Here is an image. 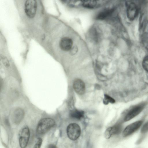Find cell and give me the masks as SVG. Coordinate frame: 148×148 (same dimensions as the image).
<instances>
[{"instance_id": "1", "label": "cell", "mask_w": 148, "mask_h": 148, "mask_svg": "<svg viewBox=\"0 0 148 148\" xmlns=\"http://www.w3.org/2000/svg\"><path fill=\"white\" fill-rule=\"evenodd\" d=\"M55 124L54 120L51 118L43 119L38 123L37 127V132L40 134H44L53 127Z\"/></svg>"}, {"instance_id": "2", "label": "cell", "mask_w": 148, "mask_h": 148, "mask_svg": "<svg viewBox=\"0 0 148 148\" xmlns=\"http://www.w3.org/2000/svg\"><path fill=\"white\" fill-rule=\"evenodd\" d=\"M66 132L69 138L72 140H75L79 137L81 130L78 125L75 123H71L67 126Z\"/></svg>"}, {"instance_id": "3", "label": "cell", "mask_w": 148, "mask_h": 148, "mask_svg": "<svg viewBox=\"0 0 148 148\" xmlns=\"http://www.w3.org/2000/svg\"><path fill=\"white\" fill-rule=\"evenodd\" d=\"M37 7L36 1L28 0L26 1L25 4V12L27 16L30 18H33L35 16Z\"/></svg>"}, {"instance_id": "4", "label": "cell", "mask_w": 148, "mask_h": 148, "mask_svg": "<svg viewBox=\"0 0 148 148\" xmlns=\"http://www.w3.org/2000/svg\"><path fill=\"white\" fill-rule=\"evenodd\" d=\"M29 129L25 127L22 129L19 133V143L21 148H25L28 143L30 137Z\"/></svg>"}, {"instance_id": "5", "label": "cell", "mask_w": 148, "mask_h": 148, "mask_svg": "<svg viewBox=\"0 0 148 148\" xmlns=\"http://www.w3.org/2000/svg\"><path fill=\"white\" fill-rule=\"evenodd\" d=\"M145 103H142L131 110L125 117L124 121L126 122L132 119L140 113L144 108Z\"/></svg>"}, {"instance_id": "6", "label": "cell", "mask_w": 148, "mask_h": 148, "mask_svg": "<svg viewBox=\"0 0 148 148\" xmlns=\"http://www.w3.org/2000/svg\"><path fill=\"white\" fill-rule=\"evenodd\" d=\"M143 124L141 121H138L127 125L123 132V135L124 137L129 136L134 133L139 129Z\"/></svg>"}, {"instance_id": "7", "label": "cell", "mask_w": 148, "mask_h": 148, "mask_svg": "<svg viewBox=\"0 0 148 148\" xmlns=\"http://www.w3.org/2000/svg\"><path fill=\"white\" fill-rule=\"evenodd\" d=\"M73 87L75 91L79 95H82L85 91V86L84 82L80 79H76L73 83Z\"/></svg>"}, {"instance_id": "8", "label": "cell", "mask_w": 148, "mask_h": 148, "mask_svg": "<svg viewBox=\"0 0 148 148\" xmlns=\"http://www.w3.org/2000/svg\"><path fill=\"white\" fill-rule=\"evenodd\" d=\"M73 41L71 39L68 37H64L60 40L59 45L62 50L67 51L71 49L73 47Z\"/></svg>"}, {"instance_id": "9", "label": "cell", "mask_w": 148, "mask_h": 148, "mask_svg": "<svg viewBox=\"0 0 148 148\" xmlns=\"http://www.w3.org/2000/svg\"><path fill=\"white\" fill-rule=\"evenodd\" d=\"M121 130V126L119 124L110 127L108 128L105 131L104 136L106 138L109 139L112 135L119 133Z\"/></svg>"}, {"instance_id": "10", "label": "cell", "mask_w": 148, "mask_h": 148, "mask_svg": "<svg viewBox=\"0 0 148 148\" xmlns=\"http://www.w3.org/2000/svg\"><path fill=\"white\" fill-rule=\"evenodd\" d=\"M138 12V9L135 3H132L129 4L127 10V16L129 20H133L136 16Z\"/></svg>"}, {"instance_id": "11", "label": "cell", "mask_w": 148, "mask_h": 148, "mask_svg": "<svg viewBox=\"0 0 148 148\" xmlns=\"http://www.w3.org/2000/svg\"><path fill=\"white\" fill-rule=\"evenodd\" d=\"M113 12V9L111 8L104 9L98 13L97 16L96 18L99 20H104L111 15Z\"/></svg>"}, {"instance_id": "12", "label": "cell", "mask_w": 148, "mask_h": 148, "mask_svg": "<svg viewBox=\"0 0 148 148\" xmlns=\"http://www.w3.org/2000/svg\"><path fill=\"white\" fill-rule=\"evenodd\" d=\"M82 6L86 8L93 9L97 7L99 5L97 1L95 0H84L81 1Z\"/></svg>"}, {"instance_id": "13", "label": "cell", "mask_w": 148, "mask_h": 148, "mask_svg": "<svg viewBox=\"0 0 148 148\" xmlns=\"http://www.w3.org/2000/svg\"><path fill=\"white\" fill-rule=\"evenodd\" d=\"M84 115V112L83 111L77 110H72L70 113V115L71 117L78 119L83 118Z\"/></svg>"}, {"instance_id": "14", "label": "cell", "mask_w": 148, "mask_h": 148, "mask_svg": "<svg viewBox=\"0 0 148 148\" xmlns=\"http://www.w3.org/2000/svg\"><path fill=\"white\" fill-rule=\"evenodd\" d=\"M24 114L23 110L18 108L16 110L14 114V117L16 122H19L22 119Z\"/></svg>"}, {"instance_id": "15", "label": "cell", "mask_w": 148, "mask_h": 148, "mask_svg": "<svg viewBox=\"0 0 148 148\" xmlns=\"http://www.w3.org/2000/svg\"><path fill=\"white\" fill-rule=\"evenodd\" d=\"M104 97L103 102L105 104L107 105L109 103H113L115 102V100L108 95L105 94Z\"/></svg>"}, {"instance_id": "16", "label": "cell", "mask_w": 148, "mask_h": 148, "mask_svg": "<svg viewBox=\"0 0 148 148\" xmlns=\"http://www.w3.org/2000/svg\"><path fill=\"white\" fill-rule=\"evenodd\" d=\"M98 32L95 29H92L90 32V35L91 39L95 41H97L99 39V34Z\"/></svg>"}, {"instance_id": "17", "label": "cell", "mask_w": 148, "mask_h": 148, "mask_svg": "<svg viewBox=\"0 0 148 148\" xmlns=\"http://www.w3.org/2000/svg\"><path fill=\"white\" fill-rule=\"evenodd\" d=\"M142 66L144 69L148 72V56L145 57L144 58L142 62Z\"/></svg>"}, {"instance_id": "18", "label": "cell", "mask_w": 148, "mask_h": 148, "mask_svg": "<svg viewBox=\"0 0 148 148\" xmlns=\"http://www.w3.org/2000/svg\"><path fill=\"white\" fill-rule=\"evenodd\" d=\"M148 132V121L145 123L141 127V132L144 134Z\"/></svg>"}, {"instance_id": "19", "label": "cell", "mask_w": 148, "mask_h": 148, "mask_svg": "<svg viewBox=\"0 0 148 148\" xmlns=\"http://www.w3.org/2000/svg\"><path fill=\"white\" fill-rule=\"evenodd\" d=\"M42 139L40 138H39L38 139L37 142L35 144L34 148H40L42 145Z\"/></svg>"}, {"instance_id": "20", "label": "cell", "mask_w": 148, "mask_h": 148, "mask_svg": "<svg viewBox=\"0 0 148 148\" xmlns=\"http://www.w3.org/2000/svg\"><path fill=\"white\" fill-rule=\"evenodd\" d=\"M2 60L3 63L4 64V65L7 67L9 66V64L8 60H7L6 58H3Z\"/></svg>"}, {"instance_id": "21", "label": "cell", "mask_w": 148, "mask_h": 148, "mask_svg": "<svg viewBox=\"0 0 148 148\" xmlns=\"http://www.w3.org/2000/svg\"><path fill=\"white\" fill-rule=\"evenodd\" d=\"M71 51V53L73 54H75L77 52V49L76 47H72L70 50Z\"/></svg>"}, {"instance_id": "22", "label": "cell", "mask_w": 148, "mask_h": 148, "mask_svg": "<svg viewBox=\"0 0 148 148\" xmlns=\"http://www.w3.org/2000/svg\"><path fill=\"white\" fill-rule=\"evenodd\" d=\"M47 148H57V147L55 145L53 144H50L48 146Z\"/></svg>"}]
</instances>
